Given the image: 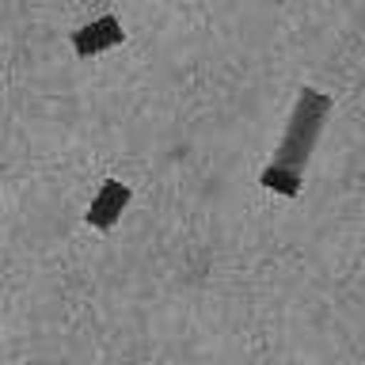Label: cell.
Segmentation results:
<instances>
[{"instance_id": "cell-4", "label": "cell", "mask_w": 365, "mask_h": 365, "mask_svg": "<svg viewBox=\"0 0 365 365\" xmlns=\"http://www.w3.org/2000/svg\"><path fill=\"white\" fill-rule=\"evenodd\" d=\"M259 187L262 190H274V194H282V198H297L304 187V175L301 171H289V168H282V164H270L259 171Z\"/></svg>"}, {"instance_id": "cell-2", "label": "cell", "mask_w": 365, "mask_h": 365, "mask_svg": "<svg viewBox=\"0 0 365 365\" xmlns=\"http://www.w3.org/2000/svg\"><path fill=\"white\" fill-rule=\"evenodd\" d=\"M133 198V190H130V182H118V179H107L99 187V194L91 198L88 205V213H84V221L91 228H99V232H107V228L118 225V217L125 213V205H130Z\"/></svg>"}, {"instance_id": "cell-3", "label": "cell", "mask_w": 365, "mask_h": 365, "mask_svg": "<svg viewBox=\"0 0 365 365\" xmlns=\"http://www.w3.org/2000/svg\"><path fill=\"white\" fill-rule=\"evenodd\" d=\"M125 42V31H122V19L118 16H99L91 19L88 27L73 31V50L76 57H96V53H107L114 46Z\"/></svg>"}, {"instance_id": "cell-1", "label": "cell", "mask_w": 365, "mask_h": 365, "mask_svg": "<svg viewBox=\"0 0 365 365\" xmlns=\"http://www.w3.org/2000/svg\"><path fill=\"white\" fill-rule=\"evenodd\" d=\"M335 110V99L319 88H301L293 99V110H289V122H285V133L278 148H274V164L289 168V171H308L312 164V153L324 137V125Z\"/></svg>"}]
</instances>
